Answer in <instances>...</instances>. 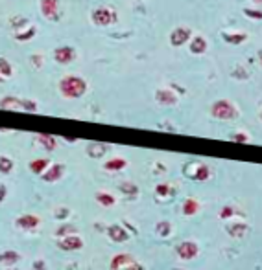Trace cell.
I'll return each mask as SVG.
<instances>
[{
  "label": "cell",
  "instance_id": "836d02e7",
  "mask_svg": "<svg viewBox=\"0 0 262 270\" xmlns=\"http://www.w3.org/2000/svg\"><path fill=\"white\" fill-rule=\"evenodd\" d=\"M244 13H245V17H249V18H259V20L262 18V11H261V9L245 8V9H244Z\"/></svg>",
  "mask_w": 262,
  "mask_h": 270
},
{
  "label": "cell",
  "instance_id": "8fae6325",
  "mask_svg": "<svg viewBox=\"0 0 262 270\" xmlns=\"http://www.w3.org/2000/svg\"><path fill=\"white\" fill-rule=\"evenodd\" d=\"M155 99H157V103H161V105H176L178 103V96L172 92V90H166V89H161L155 92Z\"/></svg>",
  "mask_w": 262,
  "mask_h": 270
},
{
  "label": "cell",
  "instance_id": "4fadbf2b",
  "mask_svg": "<svg viewBox=\"0 0 262 270\" xmlns=\"http://www.w3.org/2000/svg\"><path fill=\"white\" fill-rule=\"evenodd\" d=\"M131 263H135V261H133V257L129 254H119L111 259V270H122V269L126 270Z\"/></svg>",
  "mask_w": 262,
  "mask_h": 270
},
{
  "label": "cell",
  "instance_id": "4316f807",
  "mask_svg": "<svg viewBox=\"0 0 262 270\" xmlns=\"http://www.w3.org/2000/svg\"><path fill=\"white\" fill-rule=\"evenodd\" d=\"M13 171V160L8 156H0V173L2 175H8Z\"/></svg>",
  "mask_w": 262,
  "mask_h": 270
},
{
  "label": "cell",
  "instance_id": "d590c367",
  "mask_svg": "<svg viewBox=\"0 0 262 270\" xmlns=\"http://www.w3.org/2000/svg\"><path fill=\"white\" fill-rule=\"evenodd\" d=\"M68 208H60V210H58V212L54 213V215H56V217H58V219H65V217H67L68 215Z\"/></svg>",
  "mask_w": 262,
  "mask_h": 270
},
{
  "label": "cell",
  "instance_id": "d6a6232c",
  "mask_svg": "<svg viewBox=\"0 0 262 270\" xmlns=\"http://www.w3.org/2000/svg\"><path fill=\"white\" fill-rule=\"evenodd\" d=\"M155 191H157V195H161V197H168L170 193H172V188H170L168 184H159V186L155 188Z\"/></svg>",
  "mask_w": 262,
  "mask_h": 270
},
{
  "label": "cell",
  "instance_id": "ac0fdd59",
  "mask_svg": "<svg viewBox=\"0 0 262 270\" xmlns=\"http://www.w3.org/2000/svg\"><path fill=\"white\" fill-rule=\"evenodd\" d=\"M190 52L196 54V55H202L207 52V41H205V37L202 35H196L194 39L190 41Z\"/></svg>",
  "mask_w": 262,
  "mask_h": 270
},
{
  "label": "cell",
  "instance_id": "f546056e",
  "mask_svg": "<svg viewBox=\"0 0 262 270\" xmlns=\"http://www.w3.org/2000/svg\"><path fill=\"white\" fill-rule=\"evenodd\" d=\"M35 33H37V30H35L34 26H28V32H24V33H17V35H15V39H17V41H20V42L30 41L32 37H35Z\"/></svg>",
  "mask_w": 262,
  "mask_h": 270
},
{
  "label": "cell",
  "instance_id": "52a82bcc",
  "mask_svg": "<svg viewBox=\"0 0 262 270\" xmlns=\"http://www.w3.org/2000/svg\"><path fill=\"white\" fill-rule=\"evenodd\" d=\"M41 13L48 20H60V0H41Z\"/></svg>",
  "mask_w": 262,
  "mask_h": 270
},
{
  "label": "cell",
  "instance_id": "74e56055",
  "mask_svg": "<svg viewBox=\"0 0 262 270\" xmlns=\"http://www.w3.org/2000/svg\"><path fill=\"white\" fill-rule=\"evenodd\" d=\"M126 270H146V269H144L141 263H131V265H129Z\"/></svg>",
  "mask_w": 262,
  "mask_h": 270
},
{
  "label": "cell",
  "instance_id": "9a60e30c",
  "mask_svg": "<svg viewBox=\"0 0 262 270\" xmlns=\"http://www.w3.org/2000/svg\"><path fill=\"white\" fill-rule=\"evenodd\" d=\"M227 234L233 239H242L247 234V224L245 222H233V224H227Z\"/></svg>",
  "mask_w": 262,
  "mask_h": 270
},
{
  "label": "cell",
  "instance_id": "e0dca14e",
  "mask_svg": "<svg viewBox=\"0 0 262 270\" xmlns=\"http://www.w3.org/2000/svg\"><path fill=\"white\" fill-rule=\"evenodd\" d=\"M63 173H65V165L54 164L48 171L42 175V180H44V182H56V180H60L61 177H63Z\"/></svg>",
  "mask_w": 262,
  "mask_h": 270
},
{
  "label": "cell",
  "instance_id": "6da1fadb",
  "mask_svg": "<svg viewBox=\"0 0 262 270\" xmlns=\"http://www.w3.org/2000/svg\"><path fill=\"white\" fill-rule=\"evenodd\" d=\"M60 92L65 99H78L87 92V81L80 75H65L60 79Z\"/></svg>",
  "mask_w": 262,
  "mask_h": 270
},
{
  "label": "cell",
  "instance_id": "b9f144b4",
  "mask_svg": "<svg viewBox=\"0 0 262 270\" xmlns=\"http://www.w3.org/2000/svg\"><path fill=\"white\" fill-rule=\"evenodd\" d=\"M0 270H17V269H0Z\"/></svg>",
  "mask_w": 262,
  "mask_h": 270
},
{
  "label": "cell",
  "instance_id": "f1b7e54d",
  "mask_svg": "<svg viewBox=\"0 0 262 270\" xmlns=\"http://www.w3.org/2000/svg\"><path fill=\"white\" fill-rule=\"evenodd\" d=\"M170 232H172V224H170L168 221L157 222V234H159L161 237H168Z\"/></svg>",
  "mask_w": 262,
  "mask_h": 270
},
{
  "label": "cell",
  "instance_id": "4dcf8cb0",
  "mask_svg": "<svg viewBox=\"0 0 262 270\" xmlns=\"http://www.w3.org/2000/svg\"><path fill=\"white\" fill-rule=\"evenodd\" d=\"M235 213H237V210H235L233 206H223L220 212V217L222 219H229V217H233Z\"/></svg>",
  "mask_w": 262,
  "mask_h": 270
},
{
  "label": "cell",
  "instance_id": "f35d334b",
  "mask_svg": "<svg viewBox=\"0 0 262 270\" xmlns=\"http://www.w3.org/2000/svg\"><path fill=\"white\" fill-rule=\"evenodd\" d=\"M6 195H8V191H6V188H4L2 184H0V202H2L4 198H6Z\"/></svg>",
  "mask_w": 262,
  "mask_h": 270
},
{
  "label": "cell",
  "instance_id": "484cf974",
  "mask_svg": "<svg viewBox=\"0 0 262 270\" xmlns=\"http://www.w3.org/2000/svg\"><path fill=\"white\" fill-rule=\"evenodd\" d=\"M96 200L100 202L101 206H105V208H109V206H115V197L111 195V193H105V191H100V193H96Z\"/></svg>",
  "mask_w": 262,
  "mask_h": 270
},
{
  "label": "cell",
  "instance_id": "7a4b0ae2",
  "mask_svg": "<svg viewBox=\"0 0 262 270\" xmlns=\"http://www.w3.org/2000/svg\"><path fill=\"white\" fill-rule=\"evenodd\" d=\"M0 108L4 110H26V112H37V103L32 99H22L17 96H6L0 99Z\"/></svg>",
  "mask_w": 262,
  "mask_h": 270
},
{
  "label": "cell",
  "instance_id": "30bf717a",
  "mask_svg": "<svg viewBox=\"0 0 262 270\" xmlns=\"http://www.w3.org/2000/svg\"><path fill=\"white\" fill-rule=\"evenodd\" d=\"M194 167V171H186V175L190 177L192 180H198V182H203V180H207L211 177V169H209V165L205 164H190Z\"/></svg>",
  "mask_w": 262,
  "mask_h": 270
},
{
  "label": "cell",
  "instance_id": "8d00e7d4",
  "mask_svg": "<svg viewBox=\"0 0 262 270\" xmlns=\"http://www.w3.org/2000/svg\"><path fill=\"white\" fill-rule=\"evenodd\" d=\"M32 63H34V66L39 68V66L42 65V57L39 55V54H34V55H32Z\"/></svg>",
  "mask_w": 262,
  "mask_h": 270
},
{
  "label": "cell",
  "instance_id": "2e32d148",
  "mask_svg": "<svg viewBox=\"0 0 262 270\" xmlns=\"http://www.w3.org/2000/svg\"><path fill=\"white\" fill-rule=\"evenodd\" d=\"M107 151H109V145L107 144H100V142H93V144L87 145V155L91 156V158H100Z\"/></svg>",
  "mask_w": 262,
  "mask_h": 270
},
{
  "label": "cell",
  "instance_id": "7bdbcfd3",
  "mask_svg": "<svg viewBox=\"0 0 262 270\" xmlns=\"http://www.w3.org/2000/svg\"><path fill=\"white\" fill-rule=\"evenodd\" d=\"M2 81H4V79H2V77H0V83H2Z\"/></svg>",
  "mask_w": 262,
  "mask_h": 270
},
{
  "label": "cell",
  "instance_id": "d4e9b609",
  "mask_svg": "<svg viewBox=\"0 0 262 270\" xmlns=\"http://www.w3.org/2000/svg\"><path fill=\"white\" fill-rule=\"evenodd\" d=\"M247 39L245 33H223V41L229 42V44H240Z\"/></svg>",
  "mask_w": 262,
  "mask_h": 270
},
{
  "label": "cell",
  "instance_id": "ffe728a7",
  "mask_svg": "<svg viewBox=\"0 0 262 270\" xmlns=\"http://www.w3.org/2000/svg\"><path fill=\"white\" fill-rule=\"evenodd\" d=\"M37 142H39L46 151H54V149L58 147V140H56V136H52V134H39V136H37Z\"/></svg>",
  "mask_w": 262,
  "mask_h": 270
},
{
  "label": "cell",
  "instance_id": "d6986e66",
  "mask_svg": "<svg viewBox=\"0 0 262 270\" xmlns=\"http://www.w3.org/2000/svg\"><path fill=\"white\" fill-rule=\"evenodd\" d=\"M127 165V160L126 158H120V156H117V158H111V160H107L105 164H103V167H105V171H122L124 167Z\"/></svg>",
  "mask_w": 262,
  "mask_h": 270
},
{
  "label": "cell",
  "instance_id": "ba28073f",
  "mask_svg": "<svg viewBox=\"0 0 262 270\" xmlns=\"http://www.w3.org/2000/svg\"><path fill=\"white\" fill-rule=\"evenodd\" d=\"M58 246H60L61 250H65V252H74V250L83 248V241L72 234V235H67V237H60Z\"/></svg>",
  "mask_w": 262,
  "mask_h": 270
},
{
  "label": "cell",
  "instance_id": "5bb4252c",
  "mask_svg": "<svg viewBox=\"0 0 262 270\" xmlns=\"http://www.w3.org/2000/svg\"><path fill=\"white\" fill-rule=\"evenodd\" d=\"M107 235H109L113 241H117V243H124V241H127L129 239V235H127V232L120 224H111L109 228H107Z\"/></svg>",
  "mask_w": 262,
  "mask_h": 270
},
{
  "label": "cell",
  "instance_id": "cb8c5ba5",
  "mask_svg": "<svg viewBox=\"0 0 262 270\" xmlns=\"http://www.w3.org/2000/svg\"><path fill=\"white\" fill-rule=\"evenodd\" d=\"M13 75V66L9 63L8 59L0 57V77L6 79V77H11Z\"/></svg>",
  "mask_w": 262,
  "mask_h": 270
},
{
  "label": "cell",
  "instance_id": "83f0119b",
  "mask_svg": "<svg viewBox=\"0 0 262 270\" xmlns=\"http://www.w3.org/2000/svg\"><path fill=\"white\" fill-rule=\"evenodd\" d=\"M120 191H122L124 195H131V197L139 195V188H137L133 182H124V184H120Z\"/></svg>",
  "mask_w": 262,
  "mask_h": 270
},
{
  "label": "cell",
  "instance_id": "ab89813d",
  "mask_svg": "<svg viewBox=\"0 0 262 270\" xmlns=\"http://www.w3.org/2000/svg\"><path fill=\"white\" fill-rule=\"evenodd\" d=\"M259 61H261V65H262V50L259 52Z\"/></svg>",
  "mask_w": 262,
  "mask_h": 270
},
{
  "label": "cell",
  "instance_id": "277c9868",
  "mask_svg": "<svg viewBox=\"0 0 262 270\" xmlns=\"http://www.w3.org/2000/svg\"><path fill=\"white\" fill-rule=\"evenodd\" d=\"M91 20H93L94 26L105 28V26L115 24V22L119 20V15H117L115 9H111V8H96L93 13H91Z\"/></svg>",
  "mask_w": 262,
  "mask_h": 270
},
{
  "label": "cell",
  "instance_id": "1f68e13d",
  "mask_svg": "<svg viewBox=\"0 0 262 270\" xmlns=\"http://www.w3.org/2000/svg\"><path fill=\"white\" fill-rule=\"evenodd\" d=\"M72 232H74V226L65 224V226H61V228L58 230V237H67V235H72Z\"/></svg>",
  "mask_w": 262,
  "mask_h": 270
},
{
  "label": "cell",
  "instance_id": "7402d4cb",
  "mask_svg": "<svg viewBox=\"0 0 262 270\" xmlns=\"http://www.w3.org/2000/svg\"><path fill=\"white\" fill-rule=\"evenodd\" d=\"M48 158H37V160H32L30 162V169H32V173H35V175H41L46 167H48Z\"/></svg>",
  "mask_w": 262,
  "mask_h": 270
},
{
  "label": "cell",
  "instance_id": "e575fe53",
  "mask_svg": "<svg viewBox=\"0 0 262 270\" xmlns=\"http://www.w3.org/2000/svg\"><path fill=\"white\" fill-rule=\"evenodd\" d=\"M233 142H238V144H247V142H249V136H247L245 132H237V134H233Z\"/></svg>",
  "mask_w": 262,
  "mask_h": 270
},
{
  "label": "cell",
  "instance_id": "7c38bea8",
  "mask_svg": "<svg viewBox=\"0 0 262 270\" xmlns=\"http://www.w3.org/2000/svg\"><path fill=\"white\" fill-rule=\"evenodd\" d=\"M15 224L22 230H34L41 224V221H39L37 215H30V213H28V215H20L17 221H15Z\"/></svg>",
  "mask_w": 262,
  "mask_h": 270
},
{
  "label": "cell",
  "instance_id": "ee69618b",
  "mask_svg": "<svg viewBox=\"0 0 262 270\" xmlns=\"http://www.w3.org/2000/svg\"><path fill=\"white\" fill-rule=\"evenodd\" d=\"M261 120H262V112H261Z\"/></svg>",
  "mask_w": 262,
  "mask_h": 270
},
{
  "label": "cell",
  "instance_id": "5b68a950",
  "mask_svg": "<svg viewBox=\"0 0 262 270\" xmlns=\"http://www.w3.org/2000/svg\"><path fill=\"white\" fill-rule=\"evenodd\" d=\"M190 37H192V30H190V28H186V26H178L174 32L170 33V44L176 46V48H179V46H183L185 42L190 41Z\"/></svg>",
  "mask_w": 262,
  "mask_h": 270
},
{
  "label": "cell",
  "instance_id": "60d3db41",
  "mask_svg": "<svg viewBox=\"0 0 262 270\" xmlns=\"http://www.w3.org/2000/svg\"><path fill=\"white\" fill-rule=\"evenodd\" d=\"M251 2H255V4H262V0H251Z\"/></svg>",
  "mask_w": 262,
  "mask_h": 270
},
{
  "label": "cell",
  "instance_id": "603a6c76",
  "mask_svg": "<svg viewBox=\"0 0 262 270\" xmlns=\"http://www.w3.org/2000/svg\"><path fill=\"white\" fill-rule=\"evenodd\" d=\"M200 212V202L194 200V198H186L185 202H183V213L185 215H196V213Z\"/></svg>",
  "mask_w": 262,
  "mask_h": 270
},
{
  "label": "cell",
  "instance_id": "44dd1931",
  "mask_svg": "<svg viewBox=\"0 0 262 270\" xmlns=\"http://www.w3.org/2000/svg\"><path fill=\"white\" fill-rule=\"evenodd\" d=\"M19 259H20V255H19L15 250H6V252H2V254H0V263H2V265H6V267L15 265Z\"/></svg>",
  "mask_w": 262,
  "mask_h": 270
},
{
  "label": "cell",
  "instance_id": "9c48e42d",
  "mask_svg": "<svg viewBox=\"0 0 262 270\" xmlns=\"http://www.w3.org/2000/svg\"><path fill=\"white\" fill-rule=\"evenodd\" d=\"M198 254H200V248H198V245L192 243V241H185V243H181V245L178 246V255L181 259H185V261L194 259Z\"/></svg>",
  "mask_w": 262,
  "mask_h": 270
},
{
  "label": "cell",
  "instance_id": "3957f363",
  "mask_svg": "<svg viewBox=\"0 0 262 270\" xmlns=\"http://www.w3.org/2000/svg\"><path fill=\"white\" fill-rule=\"evenodd\" d=\"M211 114L216 118V120H223V122H229V120H235L238 116V108L229 99H218L214 101L211 107Z\"/></svg>",
  "mask_w": 262,
  "mask_h": 270
},
{
  "label": "cell",
  "instance_id": "8992f818",
  "mask_svg": "<svg viewBox=\"0 0 262 270\" xmlns=\"http://www.w3.org/2000/svg\"><path fill=\"white\" fill-rule=\"evenodd\" d=\"M76 59V50L72 46H60L54 50V61L58 65H70Z\"/></svg>",
  "mask_w": 262,
  "mask_h": 270
}]
</instances>
